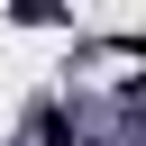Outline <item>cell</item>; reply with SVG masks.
<instances>
[{
    "instance_id": "6da1fadb",
    "label": "cell",
    "mask_w": 146,
    "mask_h": 146,
    "mask_svg": "<svg viewBox=\"0 0 146 146\" xmlns=\"http://www.w3.org/2000/svg\"><path fill=\"white\" fill-rule=\"evenodd\" d=\"M36 128H46V146H82V137H73V128H64V119H55V110H46V119H36Z\"/></svg>"
}]
</instances>
